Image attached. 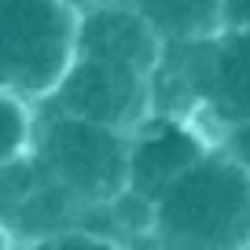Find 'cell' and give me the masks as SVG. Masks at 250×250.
<instances>
[{"label": "cell", "instance_id": "3", "mask_svg": "<svg viewBox=\"0 0 250 250\" xmlns=\"http://www.w3.org/2000/svg\"><path fill=\"white\" fill-rule=\"evenodd\" d=\"M37 166L85 210H103L129 188V133L37 103Z\"/></svg>", "mask_w": 250, "mask_h": 250}, {"label": "cell", "instance_id": "1", "mask_svg": "<svg viewBox=\"0 0 250 250\" xmlns=\"http://www.w3.org/2000/svg\"><path fill=\"white\" fill-rule=\"evenodd\" d=\"M151 110L195 118L213 136L250 122V26L166 44L151 78Z\"/></svg>", "mask_w": 250, "mask_h": 250}, {"label": "cell", "instance_id": "10", "mask_svg": "<svg viewBox=\"0 0 250 250\" xmlns=\"http://www.w3.org/2000/svg\"><path fill=\"white\" fill-rule=\"evenodd\" d=\"M225 26H250V0H225Z\"/></svg>", "mask_w": 250, "mask_h": 250}, {"label": "cell", "instance_id": "12", "mask_svg": "<svg viewBox=\"0 0 250 250\" xmlns=\"http://www.w3.org/2000/svg\"><path fill=\"white\" fill-rule=\"evenodd\" d=\"M78 11H88V8H100V4H110V0H70Z\"/></svg>", "mask_w": 250, "mask_h": 250}, {"label": "cell", "instance_id": "4", "mask_svg": "<svg viewBox=\"0 0 250 250\" xmlns=\"http://www.w3.org/2000/svg\"><path fill=\"white\" fill-rule=\"evenodd\" d=\"M78 22L70 0H0V88L44 103L74 62Z\"/></svg>", "mask_w": 250, "mask_h": 250}, {"label": "cell", "instance_id": "8", "mask_svg": "<svg viewBox=\"0 0 250 250\" xmlns=\"http://www.w3.org/2000/svg\"><path fill=\"white\" fill-rule=\"evenodd\" d=\"M37 140V103L0 88V169L33 155Z\"/></svg>", "mask_w": 250, "mask_h": 250}, {"label": "cell", "instance_id": "9", "mask_svg": "<svg viewBox=\"0 0 250 250\" xmlns=\"http://www.w3.org/2000/svg\"><path fill=\"white\" fill-rule=\"evenodd\" d=\"M221 144H225V147L250 169V122H247V125H235V129H228V133L221 136Z\"/></svg>", "mask_w": 250, "mask_h": 250}, {"label": "cell", "instance_id": "7", "mask_svg": "<svg viewBox=\"0 0 250 250\" xmlns=\"http://www.w3.org/2000/svg\"><path fill=\"white\" fill-rule=\"evenodd\" d=\"M166 44L199 41L225 30V0H129Z\"/></svg>", "mask_w": 250, "mask_h": 250}, {"label": "cell", "instance_id": "5", "mask_svg": "<svg viewBox=\"0 0 250 250\" xmlns=\"http://www.w3.org/2000/svg\"><path fill=\"white\" fill-rule=\"evenodd\" d=\"M44 103L133 133L151 114V74L114 59L74 52V62L66 66L59 88Z\"/></svg>", "mask_w": 250, "mask_h": 250}, {"label": "cell", "instance_id": "6", "mask_svg": "<svg viewBox=\"0 0 250 250\" xmlns=\"http://www.w3.org/2000/svg\"><path fill=\"white\" fill-rule=\"evenodd\" d=\"M213 144L217 136L195 118L151 110L129 133V191L155 206V199L180 173L191 169Z\"/></svg>", "mask_w": 250, "mask_h": 250}, {"label": "cell", "instance_id": "2", "mask_svg": "<svg viewBox=\"0 0 250 250\" xmlns=\"http://www.w3.org/2000/svg\"><path fill=\"white\" fill-rule=\"evenodd\" d=\"M151 243L191 250L250 247V169L221 140L155 199Z\"/></svg>", "mask_w": 250, "mask_h": 250}, {"label": "cell", "instance_id": "11", "mask_svg": "<svg viewBox=\"0 0 250 250\" xmlns=\"http://www.w3.org/2000/svg\"><path fill=\"white\" fill-rule=\"evenodd\" d=\"M4 247H15V235H11V228L0 221V250H4Z\"/></svg>", "mask_w": 250, "mask_h": 250}]
</instances>
